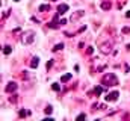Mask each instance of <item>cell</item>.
<instances>
[{
  "label": "cell",
  "instance_id": "obj_8",
  "mask_svg": "<svg viewBox=\"0 0 130 121\" xmlns=\"http://www.w3.org/2000/svg\"><path fill=\"white\" fill-rule=\"evenodd\" d=\"M100 6H101V9H103V11H109L112 5H110V2H109V0H104V2H101V5H100Z\"/></svg>",
  "mask_w": 130,
  "mask_h": 121
},
{
  "label": "cell",
  "instance_id": "obj_23",
  "mask_svg": "<svg viewBox=\"0 0 130 121\" xmlns=\"http://www.w3.org/2000/svg\"><path fill=\"white\" fill-rule=\"evenodd\" d=\"M126 15H127V17L130 18V11H127V12H126Z\"/></svg>",
  "mask_w": 130,
  "mask_h": 121
},
{
  "label": "cell",
  "instance_id": "obj_6",
  "mask_svg": "<svg viewBox=\"0 0 130 121\" xmlns=\"http://www.w3.org/2000/svg\"><path fill=\"white\" fill-rule=\"evenodd\" d=\"M82 17H83V11H77V12H74V14L71 15L70 21H73V23H74V21H77V20H79V18H82Z\"/></svg>",
  "mask_w": 130,
  "mask_h": 121
},
{
  "label": "cell",
  "instance_id": "obj_2",
  "mask_svg": "<svg viewBox=\"0 0 130 121\" xmlns=\"http://www.w3.org/2000/svg\"><path fill=\"white\" fill-rule=\"evenodd\" d=\"M20 41H21L24 46H30L33 41H35V32H33V30H26V32L20 36Z\"/></svg>",
  "mask_w": 130,
  "mask_h": 121
},
{
  "label": "cell",
  "instance_id": "obj_18",
  "mask_svg": "<svg viewBox=\"0 0 130 121\" xmlns=\"http://www.w3.org/2000/svg\"><path fill=\"white\" fill-rule=\"evenodd\" d=\"M52 88H53L55 91H59V89H61V86H59V83H53V85H52Z\"/></svg>",
  "mask_w": 130,
  "mask_h": 121
},
{
  "label": "cell",
  "instance_id": "obj_25",
  "mask_svg": "<svg viewBox=\"0 0 130 121\" xmlns=\"http://www.w3.org/2000/svg\"><path fill=\"white\" fill-rule=\"evenodd\" d=\"M15 2H18V0H15Z\"/></svg>",
  "mask_w": 130,
  "mask_h": 121
},
{
  "label": "cell",
  "instance_id": "obj_17",
  "mask_svg": "<svg viewBox=\"0 0 130 121\" xmlns=\"http://www.w3.org/2000/svg\"><path fill=\"white\" fill-rule=\"evenodd\" d=\"M86 53H88V55H92V53H94V47H92V46H89V47H88V50H86Z\"/></svg>",
  "mask_w": 130,
  "mask_h": 121
},
{
  "label": "cell",
  "instance_id": "obj_16",
  "mask_svg": "<svg viewBox=\"0 0 130 121\" xmlns=\"http://www.w3.org/2000/svg\"><path fill=\"white\" fill-rule=\"evenodd\" d=\"M52 112H53V108H52V106H47V108H45V114H47V115H50Z\"/></svg>",
  "mask_w": 130,
  "mask_h": 121
},
{
  "label": "cell",
  "instance_id": "obj_5",
  "mask_svg": "<svg viewBox=\"0 0 130 121\" xmlns=\"http://www.w3.org/2000/svg\"><path fill=\"white\" fill-rule=\"evenodd\" d=\"M118 97H120V92H118V91L109 92L107 97H106V101H115V100H118Z\"/></svg>",
  "mask_w": 130,
  "mask_h": 121
},
{
  "label": "cell",
  "instance_id": "obj_24",
  "mask_svg": "<svg viewBox=\"0 0 130 121\" xmlns=\"http://www.w3.org/2000/svg\"><path fill=\"white\" fill-rule=\"evenodd\" d=\"M52 2H55V0H52Z\"/></svg>",
  "mask_w": 130,
  "mask_h": 121
},
{
  "label": "cell",
  "instance_id": "obj_11",
  "mask_svg": "<svg viewBox=\"0 0 130 121\" xmlns=\"http://www.w3.org/2000/svg\"><path fill=\"white\" fill-rule=\"evenodd\" d=\"M11 52H12V47H11V46H5V47H3V53H5V55H9Z\"/></svg>",
  "mask_w": 130,
  "mask_h": 121
},
{
  "label": "cell",
  "instance_id": "obj_22",
  "mask_svg": "<svg viewBox=\"0 0 130 121\" xmlns=\"http://www.w3.org/2000/svg\"><path fill=\"white\" fill-rule=\"evenodd\" d=\"M130 32V27H124V29H123V33H129Z\"/></svg>",
  "mask_w": 130,
  "mask_h": 121
},
{
  "label": "cell",
  "instance_id": "obj_15",
  "mask_svg": "<svg viewBox=\"0 0 130 121\" xmlns=\"http://www.w3.org/2000/svg\"><path fill=\"white\" fill-rule=\"evenodd\" d=\"M70 79H71V74H64V76L61 77V80H62V82H68Z\"/></svg>",
  "mask_w": 130,
  "mask_h": 121
},
{
  "label": "cell",
  "instance_id": "obj_19",
  "mask_svg": "<svg viewBox=\"0 0 130 121\" xmlns=\"http://www.w3.org/2000/svg\"><path fill=\"white\" fill-rule=\"evenodd\" d=\"M27 114H30V112H26V111H20V117H21V118H24Z\"/></svg>",
  "mask_w": 130,
  "mask_h": 121
},
{
  "label": "cell",
  "instance_id": "obj_13",
  "mask_svg": "<svg viewBox=\"0 0 130 121\" xmlns=\"http://www.w3.org/2000/svg\"><path fill=\"white\" fill-rule=\"evenodd\" d=\"M39 11H41V12H42V11H44V12H45V11H50V6H48V5H41V6H39Z\"/></svg>",
  "mask_w": 130,
  "mask_h": 121
},
{
  "label": "cell",
  "instance_id": "obj_1",
  "mask_svg": "<svg viewBox=\"0 0 130 121\" xmlns=\"http://www.w3.org/2000/svg\"><path fill=\"white\" fill-rule=\"evenodd\" d=\"M101 83H103L104 86H113V85H117V83H118V79H117V76H115V74L107 73V74H104V76H103Z\"/></svg>",
  "mask_w": 130,
  "mask_h": 121
},
{
  "label": "cell",
  "instance_id": "obj_7",
  "mask_svg": "<svg viewBox=\"0 0 130 121\" xmlns=\"http://www.w3.org/2000/svg\"><path fill=\"white\" fill-rule=\"evenodd\" d=\"M67 11H68V5H67V3H62V5H59V6H58V14H59V15L65 14Z\"/></svg>",
  "mask_w": 130,
  "mask_h": 121
},
{
  "label": "cell",
  "instance_id": "obj_10",
  "mask_svg": "<svg viewBox=\"0 0 130 121\" xmlns=\"http://www.w3.org/2000/svg\"><path fill=\"white\" fill-rule=\"evenodd\" d=\"M38 64H39V59H38L36 56H33V58H32V62H30V68H33V70H35V68L38 67Z\"/></svg>",
  "mask_w": 130,
  "mask_h": 121
},
{
  "label": "cell",
  "instance_id": "obj_12",
  "mask_svg": "<svg viewBox=\"0 0 130 121\" xmlns=\"http://www.w3.org/2000/svg\"><path fill=\"white\" fill-rule=\"evenodd\" d=\"M103 89H104V88H103V86H97V88H95V89H94V94H95V95H100V94H101V92H103Z\"/></svg>",
  "mask_w": 130,
  "mask_h": 121
},
{
  "label": "cell",
  "instance_id": "obj_3",
  "mask_svg": "<svg viewBox=\"0 0 130 121\" xmlns=\"http://www.w3.org/2000/svg\"><path fill=\"white\" fill-rule=\"evenodd\" d=\"M110 49H112V42H110V41H106V42H103V44L100 46V52H101L103 55H109V53H110Z\"/></svg>",
  "mask_w": 130,
  "mask_h": 121
},
{
  "label": "cell",
  "instance_id": "obj_21",
  "mask_svg": "<svg viewBox=\"0 0 130 121\" xmlns=\"http://www.w3.org/2000/svg\"><path fill=\"white\" fill-rule=\"evenodd\" d=\"M52 65H53V60H48V64H47V68L50 70V68H52Z\"/></svg>",
  "mask_w": 130,
  "mask_h": 121
},
{
  "label": "cell",
  "instance_id": "obj_9",
  "mask_svg": "<svg viewBox=\"0 0 130 121\" xmlns=\"http://www.w3.org/2000/svg\"><path fill=\"white\" fill-rule=\"evenodd\" d=\"M48 27H50V29H58V27H59V24H58V17H55V20H52V21L48 23Z\"/></svg>",
  "mask_w": 130,
  "mask_h": 121
},
{
  "label": "cell",
  "instance_id": "obj_20",
  "mask_svg": "<svg viewBox=\"0 0 130 121\" xmlns=\"http://www.w3.org/2000/svg\"><path fill=\"white\" fill-rule=\"evenodd\" d=\"M85 118H86V115H85V114H80V115L77 117V121L79 120H85Z\"/></svg>",
  "mask_w": 130,
  "mask_h": 121
},
{
  "label": "cell",
  "instance_id": "obj_14",
  "mask_svg": "<svg viewBox=\"0 0 130 121\" xmlns=\"http://www.w3.org/2000/svg\"><path fill=\"white\" fill-rule=\"evenodd\" d=\"M64 49V44H56L55 47H53V52H59V50H62Z\"/></svg>",
  "mask_w": 130,
  "mask_h": 121
},
{
  "label": "cell",
  "instance_id": "obj_4",
  "mask_svg": "<svg viewBox=\"0 0 130 121\" xmlns=\"http://www.w3.org/2000/svg\"><path fill=\"white\" fill-rule=\"evenodd\" d=\"M17 88H18V85H17L15 82H9V83L6 85V88H5V92H6V94H11V92L17 91Z\"/></svg>",
  "mask_w": 130,
  "mask_h": 121
}]
</instances>
